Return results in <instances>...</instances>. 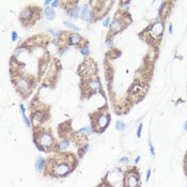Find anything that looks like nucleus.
<instances>
[{
  "mask_svg": "<svg viewBox=\"0 0 187 187\" xmlns=\"http://www.w3.org/2000/svg\"><path fill=\"white\" fill-rule=\"evenodd\" d=\"M186 174H187V170H186Z\"/></svg>",
  "mask_w": 187,
  "mask_h": 187,
  "instance_id": "nucleus-45",
  "label": "nucleus"
},
{
  "mask_svg": "<svg viewBox=\"0 0 187 187\" xmlns=\"http://www.w3.org/2000/svg\"><path fill=\"white\" fill-rule=\"evenodd\" d=\"M78 1H73L72 5L66 7V15L72 19H77L81 15V7H79Z\"/></svg>",
  "mask_w": 187,
  "mask_h": 187,
  "instance_id": "nucleus-15",
  "label": "nucleus"
},
{
  "mask_svg": "<svg viewBox=\"0 0 187 187\" xmlns=\"http://www.w3.org/2000/svg\"><path fill=\"white\" fill-rule=\"evenodd\" d=\"M142 129H143V124H142V123H139L138 127H137V132H136V137H137V138H140V137H141Z\"/></svg>",
  "mask_w": 187,
  "mask_h": 187,
  "instance_id": "nucleus-31",
  "label": "nucleus"
},
{
  "mask_svg": "<svg viewBox=\"0 0 187 187\" xmlns=\"http://www.w3.org/2000/svg\"><path fill=\"white\" fill-rule=\"evenodd\" d=\"M63 24H64V25H65V27L66 28H67V29H70V30H72V31H73V32H79V31H80V28H79V27L78 26H76V25H74L73 22H67V20H64V22H63Z\"/></svg>",
  "mask_w": 187,
  "mask_h": 187,
  "instance_id": "nucleus-22",
  "label": "nucleus"
},
{
  "mask_svg": "<svg viewBox=\"0 0 187 187\" xmlns=\"http://www.w3.org/2000/svg\"><path fill=\"white\" fill-rule=\"evenodd\" d=\"M22 121H24V124H25V126H26L27 129H30V127L32 126V122H31V119H29V118L27 117L26 114H25V116H22Z\"/></svg>",
  "mask_w": 187,
  "mask_h": 187,
  "instance_id": "nucleus-28",
  "label": "nucleus"
},
{
  "mask_svg": "<svg viewBox=\"0 0 187 187\" xmlns=\"http://www.w3.org/2000/svg\"><path fill=\"white\" fill-rule=\"evenodd\" d=\"M78 73L81 76L82 80L94 78L96 76V73H97L96 64L92 59H86L84 62L81 63V65L79 66Z\"/></svg>",
  "mask_w": 187,
  "mask_h": 187,
  "instance_id": "nucleus-4",
  "label": "nucleus"
},
{
  "mask_svg": "<svg viewBox=\"0 0 187 187\" xmlns=\"http://www.w3.org/2000/svg\"><path fill=\"white\" fill-rule=\"evenodd\" d=\"M140 160H141V156H140V155H138V156L135 158V161H134V164H135V165H138V164L140 163Z\"/></svg>",
  "mask_w": 187,
  "mask_h": 187,
  "instance_id": "nucleus-40",
  "label": "nucleus"
},
{
  "mask_svg": "<svg viewBox=\"0 0 187 187\" xmlns=\"http://www.w3.org/2000/svg\"><path fill=\"white\" fill-rule=\"evenodd\" d=\"M34 167H35V170L37 172L41 173L42 171L45 170V167H46V160L42 156H37V159H35V163H34Z\"/></svg>",
  "mask_w": 187,
  "mask_h": 187,
  "instance_id": "nucleus-17",
  "label": "nucleus"
},
{
  "mask_svg": "<svg viewBox=\"0 0 187 187\" xmlns=\"http://www.w3.org/2000/svg\"><path fill=\"white\" fill-rule=\"evenodd\" d=\"M47 118V114L45 112V110H41V109H37L32 111L31 114V122H32L33 126L35 129H39L40 125L45 121V119Z\"/></svg>",
  "mask_w": 187,
  "mask_h": 187,
  "instance_id": "nucleus-13",
  "label": "nucleus"
},
{
  "mask_svg": "<svg viewBox=\"0 0 187 187\" xmlns=\"http://www.w3.org/2000/svg\"><path fill=\"white\" fill-rule=\"evenodd\" d=\"M16 78H14V84L16 90L22 94V95H27L31 89H32V80L31 78L22 75H15Z\"/></svg>",
  "mask_w": 187,
  "mask_h": 187,
  "instance_id": "nucleus-6",
  "label": "nucleus"
},
{
  "mask_svg": "<svg viewBox=\"0 0 187 187\" xmlns=\"http://www.w3.org/2000/svg\"><path fill=\"white\" fill-rule=\"evenodd\" d=\"M163 9H164V2L159 5V7H158V16L161 14V11H163Z\"/></svg>",
  "mask_w": 187,
  "mask_h": 187,
  "instance_id": "nucleus-42",
  "label": "nucleus"
},
{
  "mask_svg": "<svg viewBox=\"0 0 187 187\" xmlns=\"http://www.w3.org/2000/svg\"><path fill=\"white\" fill-rule=\"evenodd\" d=\"M11 40L13 42H16V41H18V33L16 32V31H12L11 33Z\"/></svg>",
  "mask_w": 187,
  "mask_h": 187,
  "instance_id": "nucleus-34",
  "label": "nucleus"
},
{
  "mask_svg": "<svg viewBox=\"0 0 187 187\" xmlns=\"http://www.w3.org/2000/svg\"><path fill=\"white\" fill-rule=\"evenodd\" d=\"M168 32H169V34H172L173 33V25L172 24H170L168 26Z\"/></svg>",
  "mask_w": 187,
  "mask_h": 187,
  "instance_id": "nucleus-41",
  "label": "nucleus"
},
{
  "mask_svg": "<svg viewBox=\"0 0 187 187\" xmlns=\"http://www.w3.org/2000/svg\"><path fill=\"white\" fill-rule=\"evenodd\" d=\"M65 42H66V45L69 46H76V47H80L82 45L87 42L84 41V39L81 37L79 33L77 32H72V33H66L65 35Z\"/></svg>",
  "mask_w": 187,
  "mask_h": 187,
  "instance_id": "nucleus-12",
  "label": "nucleus"
},
{
  "mask_svg": "<svg viewBox=\"0 0 187 187\" xmlns=\"http://www.w3.org/2000/svg\"><path fill=\"white\" fill-rule=\"evenodd\" d=\"M170 11H171V5H170L169 2H166L165 1V2H164V9H163V11H161V14L159 15V18H161V20L165 19Z\"/></svg>",
  "mask_w": 187,
  "mask_h": 187,
  "instance_id": "nucleus-21",
  "label": "nucleus"
},
{
  "mask_svg": "<svg viewBox=\"0 0 187 187\" xmlns=\"http://www.w3.org/2000/svg\"><path fill=\"white\" fill-rule=\"evenodd\" d=\"M19 111H20V114H22V116H25V114H26V108L24 106V104H20V105H19Z\"/></svg>",
  "mask_w": 187,
  "mask_h": 187,
  "instance_id": "nucleus-37",
  "label": "nucleus"
},
{
  "mask_svg": "<svg viewBox=\"0 0 187 187\" xmlns=\"http://www.w3.org/2000/svg\"><path fill=\"white\" fill-rule=\"evenodd\" d=\"M110 22H111L110 17L109 16H107V17H105V18L103 19V26L105 27V28H108V27L110 26Z\"/></svg>",
  "mask_w": 187,
  "mask_h": 187,
  "instance_id": "nucleus-32",
  "label": "nucleus"
},
{
  "mask_svg": "<svg viewBox=\"0 0 187 187\" xmlns=\"http://www.w3.org/2000/svg\"><path fill=\"white\" fill-rule=\"evenodd\" d=\"M131 3H132L131 1H121V2H120V5L124 9L125 11H127V10L129 9V5H131Z\"/></svg>",
  "mask_w": 187,
  "mask_h": 187,
  "instance_id": "nucleus-30",
  "label": "nucleus"
},
{
  "mask_svg": "<svg viewBox=\"0 0 187 187\" xmlns=\"http://www.w3.org/2000/svg\"><path fill=\"white\" fill-rule=\"evenodd\" d=\"M129 158L127 156H123L119 159V164H121V165H126V164H129Z\"/></svg>",
  "mask_w": 187,
  "mask_h": 187,
  "instance_id": "nucleus-33",
  "label": "nucleus"
},
{
  "mask_svg": "<svg viewBox=\"0 0 187 187\" xmlns=\"http://www.w3.org/2000/svg\"><path fill=\"white\" fill-rule=\"evenodd\" d=\"M110 114L107 110H99L91 114L92 127L96 133H103L110 123Z\"/></svg>",
  "mask_w": 187,
  "mask_h": 187,
  "instance_id": "nucleus-3",
  "label": "nucleus"
},
{
  "mask_svg": "<svg viewBox=\"0 0 187 187\" xmlns=\"http://www.w3.org/2000/svg\"><path fill=\"white\" fill-rule=\"evenodd\" d=\"M33 141L35 146L39 148V150L44 152H50L52 149H55L56 140L52 136V132L49 129H35L33 133Z\"/></svg>",
  "mask_w": 187,
  "mask_h": 187,
  "instance_id": "nucleus-2",
  "label": "nucleus"
},
{
  "mask_svg": "<svg viewBox=\"0 0 187 187\" xmlns=\"http://www.w3.org/2000/svg\"><path fill=\"white\" fill-rule=\"evenodd\" d=\"M114 45V37H108V39L106 40V47L108 49H111Z\"/></svg>",
  "mask_w": 187,
  "mask_h": 187,
  "instance_id": "nucleus-29",
  "label": "nucleus"
},
{
  "mask_svg": "<svg viewBox=\"0 0 187 187\" xmlns=\"http://www.w3.org/2000/svg\"><path fill=\"white\" fill-rule=\"evenodd\" d=\"M126 16H127V14H125L124 16H119L118 14H116L114 18L110 22L109 35L108 37H114L117 33H119L120 31H122V30L124 29L125 27H126V25L129 22H127Z\"/></svg>",
  "mask_w": 187,
  "mask_h": 187,
  "instance_id": "nucleus-7",
  "label": "nucleus"
},
{
  "mask_svg": "<svg viewBox=\"0 0 187 187\" xmlns=\"http://www.w3.org/2000/svg\"><path fill=\"white\" fill-rule=\"evenodd\" d=\"M52 0H46V1H44V2H43V4H44L45 7H50V5H52Z\"/></svg>",
  "mask_w": 187,
  "mask_h": 187,
  "instance_id": "nucleus-39",
  "label": "nucleus"
},
{
  "mask_svg": "<svg viewBox=\"0 0 187 187\" xmlns=\"http://www.w3.org/2000/svg\"><path fill=\"white\" fill-rule=\"evenodd\" d=\"M61 3H62V2H60V1H58V0H52V5H50V7H52V9H56V7H58Z\"/></svg>",
  "mask_w": 187,
  "mask_h": 187,
  "instance_id": "nucleus-36",
  "label": "nucleus"
},
{
  "mask_svg": "<svg viewBox=\"0 0 187 187\" xmlns=\"http://www.w3.org/2000/svg\"><path fill=\"white\" fill-rule=\"evenodd\" d=\"M183 129L185 131V132H187V121L184 122V124H183Z\"/></svg>",
  "mask_w": 187,
  "mask_h": 187,
  "instance_id": "nucleus-43",
  "label": "nucleus"
},
{
  "mask_svg": "<svg viewBox=\"0 0 187 187\" xmlns=\"http://www.w3.org/2000/svg\"><path fill=\"white\" fill-rule=\"evenodd\" d=\"M39 10L37 7H27L25 9H22L20 14H19V19L20 22L25 25V24H31V22H34V20L39 17Z\"/></svg>",
  "mask_w": 187,
  "mask_h": 187,
  "instance_id": "nucleus-10",
  "label": "nucleus"
},
{
  "mask_svg": "<svg viewBox=\"0 0 187 187\" xmlns=\"http://www.w3.org/2000/svg\"><path fill=\"white\" fill-rule=\"evenodd\" d=\"M129 97L133 101H138L141 99L142 96L146 94V84L143 81L136 80L129 88Z\"/></svg>",
  "mask_w": 187,
  "mask_h": 187,
  "instance_id": "nucleus-11",
  "label": "nucleus"
},
{
  "mask_svg": "<svg viewBox=\"0 0 187 187\" xmlns=\"http://www.w3.org/2000/svg\"><path fill=\"white\" fill-rule=\"evenodd\" d=\"M116 129L119 132H125L126 129V124L123 121H117L116 122Z\"/></svg>",
  "mask_w": 187,
  "mask_h": 187,
  "instance_id": "nucleus-27",
  "label": "nucleus"
},
{
  "mask_svg": "<svg viewBox=\"0 0 187 187\" xmlns=\"http://www.w3.org/2000/svg\"><path fill=\"white\" fill-rule=\"evenodd\" d=\"M82 92H84L86 95H90L92 93H95V92H99L102 90V84L99 82V80L96 77L90 78V79H86L82 80Z\"/></svg>",
  "mask_w": 187,
  "mask_h": 187,
  "instance_id": "nucleus-9",
  "label": "nucleus"
},
{
  "mask_svg": "<svg viewBox=\"0 0 187 187\" xmlns=\"http://www.w3.org/2000/svg\"><path fill=\"white\" fill-rule=\"evenodd\" d=\"M93 133H94V129H93L92 126H84V127H81V129H78L77 132H76V134H79V135L88 137V136H90L91 134H93Z\"/></svg>",
  "mask_w": 187,
  "mask_h": 187,
  "instance_id": "nucleus-19",
  "label": "nucleus"
},
{
  "mask_svg": "<svg viewBox=\"0 0 187 187\" xmlns=\"http://www.w3.org/2000/svg\"><path fill=\"white\" fill-rule=\"evenodd\" d=\"M185 166H186V170H187V156H186V159H185Z\"/></svg>",
  "mask_w": 187,
  "mask_h": 187,
  "instance_id": "nucleus-44",
  "label": "nucleus"
},
{
  "mask_svg": "<svg viewBox=\"0 0 187 187\" xmlns=\"http://www.w3.org/2000/svg\"><path fill=\"white\" fill-rule=\"evenodd\" d=\"M89 148H90V146H89V143H84V144H82L80 148H79V150H78V153H79V157H82L86 153H88L89 151Z\"/></svg>",
  "mask_w": 187,
  "mask_h": 187,
  "instance_id": "nucleus-25",
  "label": "nucleus"
},
{
  "mask_svg": "<svg viewBox=\"0 0 187 187\" xmlns=\"http://www.w3.org/2000/svg\"><path fill=\"white\" fill-rule=\"evenodd\" d=\"M44 16L45 18L47 19L48 22H52V20H55L56 19V16H57V14H56V11L55 9H52V7H45L44 9Z\"/></svg>",
  "mask_w": 187,
  "mask_h": 187,
  "instance_id": "nucleus-18",
  "label": "nucleus"
},
{
  "mask_svg": "<svg viewBox=\"0 0 187 187\" xmlns=\"http://www.w3.org/2000/svg\"><path fill=\"white\" fill-rule=\"evenodd\" d=\"M79 49V52H80V55L84 57V58H88L89 55H90V47H89V44L86 42L82 46L78 48Z\"/></svg>",
  "mask_w": 187,
  "mask_h": 187,
  "instance_id": "nucleus-20",
  "label": "nucleus"
},
{
  "mask_svg": "<svg viewBox=\"0 0 187 187\" xmlns=\"http://www.w3.org/2000/svg\"><path fill=\"white\" fill-rule=\"evenodd\" d=\"M71 146V140L69 138H63L59 142H56L55 149L54 150L57 152H63V151L67 150Z\"/></svg>",
  "mask_w": 187,
  "mask_h": 187,
  "instance_id": "nucleus-16",
  "label": "nucleus"
},
{
  "mask_svg": "<svg viewBox=\"0 0 187 187\" xmlns=\"http://www.w3.org/2000/svg\"><path fill=\"white\" fill-rule=\"evenodd\" d=\"M95 12L94 10L90 7V4L89 2H86L84 3V5L81 7V19L84 20V22H92L95 18Z\"/></svg>",
  "mask_w": 187,
  "mask_h": 187,
  "instance_id": "nucleus-14",
  "label": "nucleus"
},
{
  "mask_svg": "<svg viewBox=\"0 0 187 187\" xmlns=\"http://www.w3.org/2000/svg\"><path fill=\"white\" fill-rule=\"evenodd\" d=\"M151 173H152V171H151V169H149L147 171V173H146V182H149L150 181V177H151Z\"/></svg>",
  "mask_w": 187,
  "mask_h": 187,
  "instance_id": "nucleus-38",
  "label": "nucleus"
},
{
  "mask_svg": "<svg viewBox=\"0 0 187 187\" xmlns=\"http://www.w3.org/2000/svg\"><path fill=\"white\" fill-rule=\"evenodd\" d=\"M26 50V45H22V46H19V47H17L16 49L14 50V52H13V59L15 58H18L19 56L22 55V52Z\"/></svg>",
  "mask_w": 187,
  "mask_h": 187,
  "instance_id": "nucleus-23",
  "label": "nucleus"
},
{
  "mask_svg": "<svg viewBox=\"0 0 187 187\" xmlns=\"http://www.w3.org/2000/svg\"><path fill=\"white\" fill-rule=\"evenodd\" d=\"M47 32L50 33L55 39H58V37L60 39V37L63 35V33H64L63 31H61V30H54V29H52V28H48Z\"/></svg>",
  "mask_w": 187,
  "mask_h": 187,
  "instance_id": "nucleus-24",
  "label": "nucleus"
},
{
  "mask_svg": "<svg viewBox=\"0 0 187 187\" xmlns=\"http://www.w3.org/2000/svg\"><path fill=\"white\" fill-rule=\"evenodd\" d=\"M67 52H69V46L67 45H60V47L58 48V55L60 57H63Z\"/></svg>",
  "mask_w": 187,
  "mask_h": 187,
  "instance_id": "nucleus-26",
  "label": "nucleus"
},
{
  "mask_svg": "<svg viewBox=\"0 0 187 187\" xmlns=\"http://www.w3.org/2000/svg\"><path fill=\"white\" fill-rule=\"evenodd\" d=\"M77 160L72 154L58 153L46 161V174L54 177H65L74 170Z\"/></svg>",
  "mask_w": 187,
  "mask_h": 187,
  "instance_id": "nucleus-1",
  "label": "nucleus"
},
{
  "mask_svg": "<svg viewBox=\"0 0 187 187\" xmlns=\"http://www.w3.org/2000/svg\"><path fill=\"white\" fill-rule=\"evenodd\" d=\"M165 30V25H164V20L158 19L152 22L150 26L148 27L147 30L144 31V34L148 35L149 40L151 41H158L163 37V33Z\"/></svg>",
  "mask_w": 187,
  "mask_h": 187,
  "instance_id": "nucleus-5",
  "label": "nucleus"
},
{
  "mask_svg": "<svg viewBox=\"0 0 187 187\" xmlns=\"http://www.w3.org/2000/svg\"><path fill=\"white\" fill-rule=\"evenodd\" d=\"M149 149H150V152H151V155L152 156H155V149H154V147H153V144H152V142L151 141H149Z\"/></svg>",
  "mask_w": 187,
  "mask_h": 187,
  "instance_id": "nucleus-35",
  "label": "nucleus"
},
{
  "mask_svg": "<svg viewBox=\"0 0 187 187\" xmlns=\"http://www.w3.org/2000/svg\"><path fill=\"white\" fill-rule=\"evenodd\" d=\"M140 185H141L140 174L137 170L131 169L124 173L123 187H140Z\"/></svg>",
  "mask_w": 187,
  "mask_h": 187,
  "instance_id": "nucleus-8",
  "label": "nucleus"
},
{
  "mask_svg": "<svg viewBox=\"0 0 187 187\" xmlns=\"http://www.w3.org/2000/svg\"><path fill=\"white\" fill-rule=\"evenodd\" d=\"M186 187H187V185H186Z\"/></svg>",
  "mask_w": 187,
  "mask_h": 187,
  "instance_id": "nucleus-46",
  "label": "nucleus"
}]
</instances>
